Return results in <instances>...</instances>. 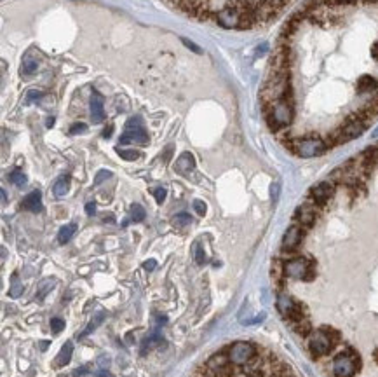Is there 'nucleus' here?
<instances>
[{"mask_svg":"<svg viewBox=\"0 0 378 377\" xmlns=\"http://www.w3.org/2000/svg\"><path fill=\"white\" fill-rule=\"evenodd\" d=\"M284 145L293 152V154L305 157V159L322 156L324 152L330 148L326 140L317 135H305V136H300V138H286Z\"/></svg>","mask_w":378,"mask_h":377,"instance_id":"nucleus-1","label":"nucleus"},{"mask_svg":"<svg viewBox=\"0 0 378 377\" xmlns=\"http://www.w3.org/2000/svg\"><path fill=\"white\" fill-rule=\"evenodd\" d=\"M282 271L286 278H291V280L312 281L315 278V264L309 257H289L282 260Z\"/></svg>","mask_w":378,"mask_h":377,"instance_id":"nucleus-2","label":"nucleus"},{"mask_svg":"<svg viewBox=\"0 0 378 377\" xmlns=\"http://www.w3.org/2000/svg\"><path fill=\"white\" fill-rule=\"evenodd\" d=\"M361 368V356L352 347L342 351L333 358L331 372L335 377H354Z\"/></svg>","mask_w":378,"mask_h":377,"instance_id":"nucleus-3","label":"nucleus"},{"mask_svg":"<svg viewBox=\"0 0 378 377\" xmlns=\"http://www.w3.org/2000/svg\"><path fill=\"white\" fill-rule=\"evenodd\" d=\"M228 360H230L232 365L244 367L253 363L260 356V349L253 342L246 341H237L228 347Z\"/></svg>","mask_w":378,"mask_h":377,"instance_id":"nucleus-4","label":"nucleus"},{"mask_svg":"<svg viewBox=\"0 0 378 377\" xmlns=\"http://www.w3.org/2000/svg\"><path fill=\"white\" fill-rule=\"evenodd\" d=\"M309 341H307V346H309V351L312 355V358H322V356L330 355L331 349L335 347L333 339L330 337V334L326 332V329H319V330H312V334L309 335Z\"/></svg>","mask_w":378,"mask_h":377,"instance_id":"nucleus-5","label":"nucleus"},{"mask_svg":"<svg viewBox=\"0 0 378 377\" xmlns=\"http://www.w3.org/2000/svg\"><path fill=\"white\" fill-rule=\"evenodd\" d=\"M119 142H120V145H127V143L145 145V143H148V133L145 131L140 117H131L129 121H127L126 131L122 133Z\"/></svg>","mask_w":378,"mask_h":377,"instance_id":"nucleus-6","label":"nucleus"},{"mask_svg":"<svg viewBox=\"0 0 378 377\" xmlns=\"http://www.w3.org/2000/svg\"><path fill=\"white\" fill-rule=\"evenodd\" d=\"M214 21L223 28H237V30H240V24H242V14H240V11L235 7L234 0H228L225 6L216 12Z\"/></svg>","mask_w":378,"mask_h":377,"instance_id":"nucleus-7","label":"nucleus"},{"mask_svg":"<svg viewBox=\"0 0 378 377\" xmlns=\"http://www.w3.org/2000/svg\"><path fill=\"white\" fill-rule=\"evenodd\" d=\"M336 192V184H333L331 180H324L321 184L314 185L312 189L309 190V197L307 199L312 201L317 208H326V205L333 199Z\"/></svg>","mask_w":378,"mask_h":377,"instance_id":"nucleus-8","label":"nucleus"},{"mask_svg":"<svg viewBox=\"0 0 378 377\" xmlns=\"http://www.w3.org/2000/svg\"><path fill=\"white\" fill-rule=\"evenodd\" d=\"M319 211H321V208H317L312 201L307 199L305 203H302V205L298 206L296 211H294V222H296L298 225H302L305 231L312 229L315 225V222H317Z\"/></svg>","mask_w":378,"mask_h":377,"instance_id":"nucleus-9","label":"nucleus"},{"mask_svg":"<svg viewBox=\"0 0 378 377\" xmlns=\"http://www.w3.org/2000/svg\"><path fill=\"white\" fill-rule=\"evenodd\" d=\"M307 231L303 229L298 223H293L286 229L284 236H282V243H281V250L282 254H294L298 250V246L302 244L303 238H305Z\"/></svg>","mask_w":378,"mask_h":377,"instance_id":"nucleus-10","label":"nucleus"},{"mask_svg":"<svg viewBox=\"0 0 378 377\" xmlns=\"http://www.w3.org/2000/svg\"><path fill=\"white\" fill-rule=\"evenodd\" d=\"M39 67H40V56L39 53L35 51H28L26 55L23 58V63H21V76L23 77H32L35 76L37 72H39Z\"/></svg>","mask_w":378,"mask_h":377,"instance_id":"nucleus-11","label":"nucleus"},{"mask_svg":"<svg viewBox=\"0 0 378 377\" xmlns=\"http://www.w3.org/2000/svg\"><path fill=\"white\" fill-rule=\"evenodd\" d=\"M91 121L94 124L105 121V105H103L101 94L98 93H93V96H91Z\"/></svg>","mask_w":378,"mask_h":377,"instance_id":"nucleus-12","label":"nucleus"},{"mask_svg":"<svg viewBox=\"0 0 378 377\" xmlns=\"http://www.w3.org/2000/svg\"><path fill=\"white\" fill-rule=\"evenodd\" d=\"M21 206L24 210L32 211V213H39V211H42V196H40L39 190H32V192L23 199Z\"/></svg>","mask_w":378,"mask_h":377,"instance_id":"nucleus-13","label":"nucleus"},{"mask_svg":"<svg viewBox=\"0 0 378 377\" xmlns=\"http://www.w3.org/2000/svg\"><path fill=\"white\" fill-rule=\"evenodd\" d=\"M194 168H195V159H194V156L190 154V152L181 154L180 157H178L176 164H174V169H176L180 175H188Z\"/></svg>","mask_w":378,"mask_h":377,"instance_id":"nucleus-14","label":"nucleus"},{"mask_svg":"<svg viewBox=\"0 0 378 377\" xmlns=\"http://www.w3.org/2000/svg\"><path fill=\"white\" fill-rule=\"evenodd\" d=\"M277 309H279V313L282 314L284 318L289 316V313L294 309V306H296V300L293 299L291 295H288V293L281 292L279 295H277Z\"/></svg>","mask_w":378,"mask_h":377,"instance_id":"nucleus-15","label":"nucleus"},{"mask_svg":"<svg viewBox=\"0 0 378 377\" xmlns=\"http://www.w3.org/2000/svg\"><path fill=\"white\" fill-rule=\"evenodd\" d=\"M291 329L300 335V337H309V335L312 334V325H310L309 318H303V320L291 323Z\"/></svg>","mask_w":378,"mask_h":377,"instance_id":"nucleus-16","label":"nucleus"},{"mask_svg":"<svg viewBox=\"0 0 378 377\" xmlns=\"http://www.w3.org/2000/svg\"><path fill=\"white\" fill-rule=\"evenodd\" d=\"M72 351H73V346L72 342H66L63 347H61L60 355H58L56 362H54V365L56 367H63V365H68L70 358H72Z\"/></svg>","mask_w":378,"mask_h":377,"instance_id":"nucleus-17","label":"nucleus"},{"mask_svg":"<svg viewBox=\"0 0 378 377\" xmlns=\"http://www.w3.org/2000/svg\"><path fill=\"white\" fill-rule=\"evenodd\" d=\"M24 292V287L23 283L19 281V274L18 272H14V274L11 276V287H9V295L12 299H18L19 295H23Z\"/></svg>","mask_w":378,"mask_h":377,"instance_id":"nucleus-18","label":"nucleus"},{"mask_svg":"<svg viewBox=\"0 0 378 377\" xmlns=\"http://www.w3.org/2000/svg\"><path fill=\"white\" fill-rule=\"evenodd\" d=\"M68 190H70V178L68 177H61L52 187V192L56 197H63Z\"/></svg>","mask_w":378,"mask_h":377,"instance_id":"nucleus-19","label":"nucleus"},{"mask_svg":"<svg viewBox=\"0 0 378 377\" xmlns=\"http://www.w3.org/2000/svg\"><path fill=\"white\" fill-rule=\"evenodd\" d=\"M75 231H77V223H68V225L61 227L60 234H58V241H60L61 244L68 243L70 239H72V236L75 234Z\"/></svg>","mask_w":378,"mask_h":377,"instance_id":"nucleus-20","label":"nucleus"},{"mask_svg":"<svg viewBox=\"0 0 378 377\" xmlns=\"http://www.w3.org/2000/svg\"><path fill=\"white\" fill-rule=\"evenodd\" d=\"M103 320H105V313H103V311H98V313L94 314L93 318H91L89 325H87V329L84 330V332L80 334V337H84V335H87V334H91V332H93L94 329H98V325H99V323H101Z\"/></svg>","mask_w":378,"mask_h":377,"instance_id":"nucleus-21","label":"nucleus"},{"mask_svg":"<svg viewBox=\"0 0 378 377\" xmlns=\"http://www.w3.org/2000/svg\"><path fill=\"white\" fill-rule=\"evenodd\" d=\"M9 182L14 184L16 187H23V185H26V177H24V173L19 171V169H12L9 173Z\"/></svg>","mask_w":378,"mask_h":377,"instance_id":"nucleus-22","label":"nucleus"},{"mask_svg":"<svg viewBox=\"0 0 378 377\" xmlns=\"http://www.w3.org/2000/svg\"><path fill=\"white\" fill-rule=\"evenodd\" d=\"M194 260L199 264V266H204V264L207 262V257L204 254V248H202L199 243L194 244Z\"/></svg>","mask_w":378,"mask_h":377,"instance_id":"nucleus-23","label":"nucleus"},{"mask_svg":"<svg viewBox=\"0 0 378 377\" xmlns=\"http://www.w3.org/2000/svg\"><path fill=\"white\" fill-rule=\"evenodd\" d=\"M129 215H131V220L132 222L145 220V210H143V206H140V205H132Z\"/></svg>","mask_w":378,"mask_h":377,"instance_id":"nucleus-24","label":"nucleus"},{"mask_svg":"<svg viewBox=\"0 0 378 377\" xmlns=\"http://www.w3.org/2000/svg\"><path fill=\"white\" fill-rule=\"evenodd\" d=\"M190 222H192V217H190L188 213H178L176 217L173 218V223L176 227H185V225H190Z\"/></svg>","mask_w":378,"mask_h":377,"instance_id":"nucleus-25","label":"nucleus"},{"mask_svg":"<svg viewBox=\"0 0 378 377\" xmlns=\"http://www.w3.org/2000/svg\"><path fill=\"white\" fill-rule=\"evenodd\" d=\"M117 152H119V156L122 157V159H126V161H134V159H138V157H140L138 150H124V148L119 147Z\"/></svg>","mask_w":378,"mask_h":377,"instance_id":"nucleus-26","label":"nucleus"},{"mask_svg":"<svg viewBox=\"0 0 378 377\" xmlns=\"http://www.w3.org/2000/svg\"><path fill=\"white\" fill-rule=\"evenodd\" d=\"M40 96H42V93H40V91H28L26 98H24V105H30V103L40 100Z\"/></svg>","mask_w":378,"mask_h":377,"instance_id":"nucleus-27","label":"nucleus"},{"mask_svg":"<svg viewBox=\"0 0 378 377\" xmlns=\"http://www.w3.org/2000/svg\"><path fill=\"white\" fill-rule=\"evenodd\" d=\"M51 329H52L54 334H60L61 330L65 329V321L60 320V318H52V320H51Z\"/></svg>","mask_w":378,"mask_h":377,"instance_id":"nucleus-28","label":"nucleus"},{"mask_svg":"<svg viewBox=\"0 0 378 377\" xmlns=\"http://www.w3.org/2000/svg\"><path fill=\"white\" fill-rule=\"evenodd\" d=\"M54 285H56V281H54V280H45L44 283H42V288L39 290V295H40V297H44L45 293H47L49 290H51V288L54 287Z\"/></svg>","mask_w":378,"mask_h":377,"instance_id":"nucleus-29","label":"nucleus"},{"mask_svg":"<svg viewBox=\"0 0 378 377\" xmlns=\"http://www.w3.org/2000/svg\"><path fill=\"white\" fill-rule=\"evenodd\" d=\"M153 196H155V201L159 203V205H162L166 199V189L164 187H157L153 189Z\"/></svg>","mask_w":378,"mask_h":377,"instance_id":"nucleus-30","label":"nucleus"},{"mask_svg":"<svg viewBox=\"0 0 378 377\" xmlns=\"http://www.w3.org/2000/svg\"><path fill=\"white\" fill-rule=\"evenodd\" d=\"M86 131H87V126L82 122L73 124V126L70 128V135H80V133H86Z\"/></svg>","mask_w":378,"mask_h":377,"instance_id":"nucleus-31","label":"nucleus"},{"mask_svg":"<svg viewBox=\"0 0 378 377\" xmlns=\"http://www.w3.org/2000/svg\"><path fill=\"white\" fill-rule=\"evenodd\" d=\"M194 210L197 211V215H206V203L204 201H194Z\"/></svg>","mask_w":378,"mask_h":377,"instance_id":"nucleus-32","label":"nucleus"},{"mask_svg":"<svg viewBox=\"0 0 378 377\" xmlns=\"http://www.w3.org/2000/svg\"><path fill=\"white\" fill-rule=\"evenodd\" d=\"M181 40H183V44H185V45H186V47H188V49H192L194 53H197V55H201V53H202V49L199 47V45H195L194 42H190L188 39H181Z\"/></svg>","mask_w":378,"mask_h":377,"instance_id":"nucleus-33","label":"nucleus"},{"mask_svg":"<svg viewBox=\"0 0 378 377\" xmlns=\"http://www.w3.org/2000/svg\"><path fill=\"white\" fill-rule=\"evenodd\" d=\"M112 175V173L110 171H106V169H103V171H99L98 173V175H96V180H94V184H101V182L103 180H105V178H108V177H110Z\"/></svg>","mask_w":378,"mask_h":377,"instance_id":"nucleus-34","label":"nucleus"},{"mask_svg":"<svg viewBox=\"0 0 378 377\" xmlns=\"http://www.w3.org/2000/svg\"><path fill=\"white\" fill-rule=\"evenodd\" d=\"M86 213L89 215V217L96 213V205H94V203H87V205H86Z\"/></svg>","mask_w":378,"mask_h":377,"instance_id":"nucleus-35","label":"nucleus"},{"mask_svg":"<svg viewBox=\"0 0 378 377\" xmlns=\"http://www.w3.org/2000/svg\"><path fill=\"white\" fill-rule=\"evenodd\" d=\"M155 266H157V262L153 259H150V260H147V262L143 264V267L147 269V271H153L155 269Z\"/></svg>","mask_w":378,"mask_h":377,"instance_id":"nucleus-36","label":"nucleus"},{"mask_svg":"<svg viewBox=\"0 0 378 377\" xmlns=\"http://www.w3.org/2000/svg\"><path fill=\"white\" fill-rule=\"evenodd\" d=\"M84 374H87V367H82V368H77L75 372H73V375L75 377H82Z\"/></svg>","mask_w":378,"mask_h":377,"instance_id":"nucleus-37","label":"nucleus"},{"mask_svg":"<svg viewBox=\"0 0 378 377\" xmlns=\"http://www.w3.org/2000/svg\"><path fill=\"white\" fill-rule=\"evenodd\" d=\"M112 131H114V126H108L105 131H103V136L105 138H110V135H112Z\"/></svg>","mask_w":378,"mask_h":377,"instance_id":"nucleus-38","label":"nucleus"},{"mask_svg":"<svg viewBox=\"0 0 378 377\" xmlns=\"http://www.w3.org/2000/svg\"><path fill=\"white\" fill-rule=\"evenodd\" d=\"M277 192H279V185H272V196H274V199H276V196H277Z\"/></svg>","mask_w":378,"mask_h":377,"instance_id":"nucleus-39","label":"nucleus"},{"mask_svg":"<svg viewBox=\"0 0 378 377\" xmlns=\"http://www.w3.org/2000/svg\"><path fill=\"white\" fill-rule=\"evenodd\" d=\"M98 377H112V375L108 374V372H99V374H98Z\"/></svg>","mask_w":378,"mask_h":377,"instance_id":"nucleus-40","label":"nucleus"},{"mask_svg":"<svg viewBox=\"0 0 378 377\" xmlns=\"http://www.w3.org/2000/svg\"><path fill=\"white\" fill-rule=\"evenodd\" d=\"M2 203L6 205V190H2Z\"/></svg>","mask_w":378,"mask_h":377,"instance_id":"nucleus-41","label":"nucleus"},{"mask_svg":"<svg viewBox=\"0 0 378 377\" xmlns=\"http://www.w3.org/2000/svg\"><path fill=\"white\" fill-rule=\"evenodd\" d=\"M375 358H376V362H378V351H376V353H375Z\"/></svg>","mask_w":378,"mask_h":377,"instance_id":"nucleus-42","label":"nucleus"},{"mask_svg":"<svg viewBox=\"0 0 378 377\" xmlns=\"http://www.w3.org/2000/svg\"><path fill=\"white\" fill-rule=\"evenodd\" d=\"M268 377H276V375H272V374H270V375H268Z\"/></svg>","mask_w":378,"mask_h":377,"instance_id":"nucleus-43","label":"nucleus"}]
</instances>
